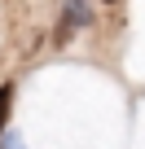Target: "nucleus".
<instances>
[{"label":"nucleus","mask_w":145,"mask_h":149,"mask_svg":"<svg viewBox=\"0 0 145 149\" xmlns=\"http://www.w3.org/2000/svg\"><path fill=\"white\" fill-rule=\"evenodd\" d=\"M92 22V9H88V0H66V9H62V22H57V35L53 44H66L75 31H84Z\"/></svg>","instance_id":"1"},{"label":"nucleus","mask_w":145,"mask_h":149,"mask_svg":"<svg viewBox=\"0 0 145 149\" xmlns=\"http://www.w3.org/2000/svg\"><path fill=\"white\" fill-rule=\"evenodd\" d=\"M9 105H13V84L0 88V132H5V123H9Z\"/></svg>","instance_id":"2"},{"label":"nucleus","mask_w":145,"mask_h":149,"mask_svg":"<svg viewBox=\"0 0 145 149\" xmlns=\"http://www.w3.org/2000/svg\"><path fill=\"white\" fill-rule=\"evenodd\" d=\"M0 149H27L22 132H0Z\"/></svg>","instance_id":"3"}]
</instances>
